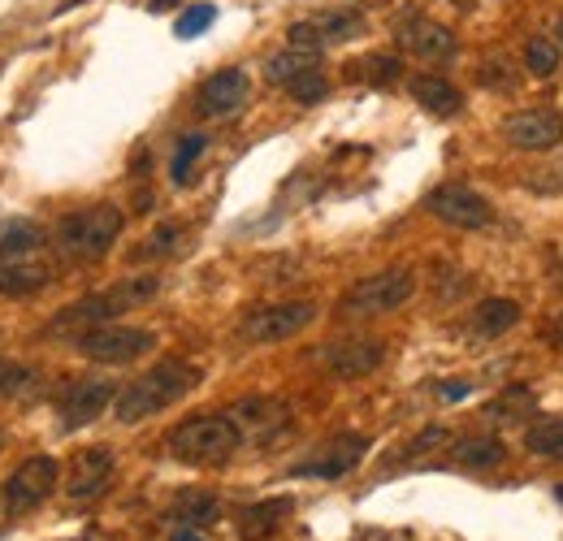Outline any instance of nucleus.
<instances>
[{"instance_id":"22","label":"nucleus","mask_w":563,"mask_h":541,"mask_svg":"<svg viewBox=\"0 0 563 541\" xmlns=\"http://www.w3.org/2000/svg\"><path fill=\"white\" fill-rule=\"evenodd\" d=\"M511 325H520V303H516V299H482V303L473 308V321H468V330H473L477 339H498V334H507Z\"/></svg>"},{"instance_id":"13","label":"nucleus","mask_w":563,"mask_h":541,"mask_svg":"<svg viewBox=\"0 0 563 541\" xmlns=\"http://www.w3.org/2000/svg\"><path fill=\"white\" fill-rule=\"evenodd\" d=\"M118 476V460L109 446H87L78 451V460L70 464V476H66V498L70 503H96Z\"/></svg>"},{"instance_id":"28","label":"nucleus","mask_w":563,"mask_h":541,"mask_svg":"<svg viewBox=\"0 0 563 541\" xmlns=\"http://www.w3.org/2000/svg\"><path fill=\"white\" fill-rule=\"evenodd\" d=\"M352 74L364 78V82H373V87H395L404 66H399V57H390V53H368L364 62H355Z\"/></svg>"},{"instance_id":"17","label":"nucleus","mask_w":563,"mask_h":541,"mask_svg":"<svg viewBox=\"0 0 563 541\" xmlns=\"http://www.w3.org/2000/svg\"><path fill=\"white\" fill-rule=\"evenodd\" d=\"M243 104H247V74L234 66L209 74L196 91V109L205 118H234Z\"/></svg>"},{"instance_id":"20","label":"nucleus","mask_w":563,"mask_h":541,"mask_svg":"<svg viewBox=\"0 0 563 541\" xmlns=\"http://www.w3.org/2000/svg\"><path fill=\"white\" fill-rule=\"evenodd\" d=\"M408 91H412V100L421 104L424 113H433V118H455V113L464 109V96H460L442 74H417V78L408 82Z\"/></svg>"},{"instance_id":"26","label":"nucleus","mask_w":563,"mask_h":541,"mask_svg":"<svg viewBox=\"0 0 563 541\" xmlns=\"http://www.w3.org/2000/svg\"><path fill=\"white\" fill-rule=\"evenodd\" d=\"M205 147H209V135H200V131H191V135L178 139L174 161H169V178H174V187H187V183H191V169H196V161L205 156Z\"/></svg>"},{"instance_id":"16","label":"nucleus","mask_w":563,"mask_h":541,"mask_svg":"<svg viewBox=\"0 0 563 541\" xmlns=\"http://www.w3.org/2000/svg\"><path fill=\"white\" fill-rule=\"evenodd\" d=\"M395 40H399L404 53H412V57H421V62H442V57L455 53V35H451L442 22L421 18V13H408V18L395 26Z\"/></svg>"},{"instance_id":"36","label":"nucleus","mask_w":563,"mask_h":541,"mask_svg":"<svg viewBox=\"0 0 563 541\" xmlns=\"http://www.w3.org/2000/svg\"><path fill=\"white\" fill-rule=\"evenodd\" d=\"M438 395L455 404V399H468V395H473V386H468V382H442V386H438Z\"/></svg>"},{"instance_id":"19","label":"nucleus","mask_w":563,"mask_h":541,"mask_svg":"<svg viewBox=\"0 0 563 541\" xmlns=\"http://www.w3.org/2000/svg\"><path fill=\"white\" fill-rule=\"evenodd\" d=\"M230 416L243 429V438H261V442L286 429V407L278 399H243Z\"/></svg>"},{"instance_id":"3","label":"nucleus","mask_w":563,"mask_h":541,"mask_svg":"<svg viewBox=\"0 0 563 541\" xmlns=\"http://www.w3.org/2000/svg\"><path fill=\"white\" fill-rule=\"evenodd\" d=\"M53 261L44 252V230L35 221H13L0 230V295L26 299L53 281Z\"/></svg>"},{"instance_id":"25","label":"nucleus","mask_w":563,"mask_h":541,"mask_svg":"<svg viewBox=\"0 0 563 541\" xmlns=\"http://www.w3.org/2000/svg\"><path fill=\"white\" fill-rule=\"evenodd\" d=\"M455 464L486 473V468H494V464H503V442H498V438H486V433H477V438H460V442H455Z\"/></svg>"},{"instance_id":"23","label":"nucleus","mask_w":563,"mask_h":541,"mask_svg":"<svg viewBox=\"0 0 563 541\" xmlns=\"http://www.w3.org/2000/svg\"><path fill=\"white\" fill-rule=\"evenodd\" d=\"M217 516H221V503L205 489H183L174 498V511H169V520L187 525V529H209V525H217Z\"/></svg>"},{"instance_id":"41","label":"nucleus","mask_w":563,"mask_h":541,"mask_svg":"<svg viewBox=\"0 0 563 541\" xmlns=\"http://www.w3.org/2000/svg\"><path fill=\"white\" fill-rule=\"evenodd\" d=\"M555 498H560V503H563V485H560V489H555Z\"/></svg>"},{"instance_id":"40","label":"nucleus","mask_w":563,"mask_h":541,"mask_svg":"<svg viewBox=\"0 0 563 541\" xmlns=\"http://www.w3.org/2000/svg\"><path fill=\"white\" fill-rule=\"evenodd\" d=\"M555 35H560V44H563V18H560V26H555Z\"/></svg>"},{"instance_id":"33","label":"nucleus","mask_w":563,"mask_h":541,"mask_svg":"<svg viewBox=\"0 0 563 541\" xmlns=\"http://www.w3.org/2000/svg\"><path fill=\"white\" fill-rule=\"evenodd\" d=\"M178 239H183V230H178V225H161V230H152V234L143 239V247L131 252V261H156V256H169V252L178 247Z\"/></svg>"},{"instance_id":"39","label":"nucleus","mask_w":563,"mask_h":541,"mask_svg":"<svg viewBox=\"0 0 563 541\" xmlns=\"http://www.w3.org/2000/svg\"><path fill=\"white\" fill-rule=\"evenodd\" d=\"M169 4H174V0H152V9H169Z\"/></svg>"},{"instance_id":"30","label":"nucleus","mask_w":563,"mask_h":541,"mask_svg":"<svg viewBox=\"0 0 563 541\" xmlns=\"http://www.w3.org/2000/svg\"><path fill=\"white\" fill-rule=\"evenodd\" d=\"M35 395V373L26 364L0 360V399H31Z\"/></svg>"},{"instance_id":"24","label":"nucleus","mask_w":563,"mask_h":541,"mask_svg":"<svg viewBox=\"0 0 563 541\" xmlns=\"http://www.w3.org/2000/svg\"><path fill=\"white\" fill-rule=\"evenodd\" d=\"M321 66V53L317 48H299V44H286L282 53L269 57V66H265V78L274 82V87H286L295 74H303V69H317Z\"/></svg>"},{"instance_id":"8","label":"nucleus","mask_w":563,"mask_h":541,"mask_svg":"<svg viewBox=\"0 0 563 541\" xmlns=\"http://www.w3.org/2000/svg\"><path fill=\"white\" fill-rule=\"evenodd\" d=\"M74 351L82 360H96V364H131V360H143L152 346H156V334L152 330H140V325H96V330H82L74 334Z\"/></svg>"},{"instance_id":"10","label":"nucleus","mask_w":563,"mask_h":541,"mask_svg":"<svg viewBox=\"0 0 563 541\" xmlns=\"http://www.w3.org/2000/svg\"><path fill=\"white\" fill-rule=\"evenodd\" d=\"M424 212L438 217L442 225H455V230H486L494 221V208L486 196H477L473 187H460V183H442L424 196Z\"/></svg>"},{"instance_id":"11","label":"nucleus","mask_w":563,"mask_h":541,"mask_svg":"<svg viewBox=\"0 0 563 541\" xmlns=\"http://www.w3.org/2000/svg\"><path fill=\"white\" fill-rule=\"evenodd\" d=\"M118 399V390H113V382H104V377H70L62 390H57V416H62V429L74 433V429H82V424H91V420H100L104 416V407Z\"/></svg>"},{"instance_id":"34","label":"nucleus","mask_w":563,"mask_h":541,"mask_svg":"<svg viewBox=\"0 0 563 541\" xmlns=\"http://www.w3.org/2000/svg\"><path fill=\"white\" fill-rule=\"evenodd\" d=\"M212 22H217V9L212 4H191L183 18H178V26H174V35L178 40H196V35H205Z\"/></svg>"},{"instance_id":"7","label":"nucleus","mask_w":563,"mask_h":541,"mask_svg":"<svg viewBox=\"0 0 563 541\" xmlns=\"http://www.w3.org/2000/svg\"><path fill=\"white\" fill-rule=\"evenodd\" d=\"M57 485H62V464L53 455H31V460H22L13 473L4 476V485H0V511L9 520H18V516L44 507Z\"/></svg>"},{"instance_id":"38","label":"nucleus","mask_w":563,"mask_h":541,"mask_svg":"<svg viewBox=\"0 0 563 541\" xmlns=\"http://www.w3.org/2000/svg\"><path fill=\"white\" fill-rule=\"evenodd\" d=\"M547 334H551V342H555V346H563V312L551 321V330H547Z\"/></svg>"},{"instance_id":"14","label":"nucleus","mask_w":563,"mask_h":541,"mask_svg":"<svg viewBox=\"0 0 563 541\" xmlns=\"http://www.w3.org/2000/svg\"><path fill=\"white\" fill-rule=\"evenodd\" d=\"M364 451H368V438H364V433H339V438H330V442L321 446V455H317V460H303V464H295V468H290V476L339 481V476H347L352 468H360Z\"/></svg>"},{"instance_id":"2","label":"nucleus","mask_w":563,"mask_h":541,"mask_svg":"<svg viewBox=\"0 0 563 541\" xmlns=\"http://www.w3.org/2000/svg\"><path fill=\"white\" fill-rule=\"evenodd\" d=\"M196 386H200V368L196 364H187V360H161V364H152L147 373H140L135 382H126L118 390L113 411H118L122 424H140L147 416L174 407L178 399H187Z\"/></svg>"},{"instance_id":"18","label":"nucleus","mask_w":563,"mask_h":541,"mask_svg":"<svg viewBox=\"0 0 563 541\" xmlns=\"http://www.w3.org/2000/svg\"><path fill=\"white\" fill-rule=\"evenodd\" d=\"M382 360H386V342L382 339H347L321 346V364L334 377H364V373L382 368Z\"/></svg>"},{"instance_id":"29","label":"nucleus","mask_w":563,"mask_h":541,"mask_svg":"<svg viewBox=\"0 0 563 541\" xmlns=\"http://www.w3.org/2000/svg\"><path fill=\"white\" fill-rule=\"evenodd\" d=\"M525 69L538 74V78H551L560 69V44L547 40V35H533L529 48H525Z\"/></svg>"},{"instance_id":"31","label":"nucleus","mask_w":563,"mask_h":541,"mask_svg":"<svg viewBox=\"0 0 563 541\" xmlns=\"http://www.w3.org/2000/svg\"><path fill=\"white\" fill-rule=\"evenodd\" d=\"M520 411H525V416H533V390H525V386L503 390V395L486 407V416H490V420H520Z\"/></svg>"},{"instance_id":"37","label":"nucleus","mask_w":563,"mask_h":541,"mask_svg":"<svg viewBox=\"0 0 563 541\" xmlns=\"http://www.w3.org/2000/svg\"><path fill=\"white\" fill-rule=\"evenodd\" d=\"M169 541H205V538H200V529H187V525H178Z\"/></svg>"},{"instance_id":"35","label":"nucleus","mask_w":563,"mask_h":541,"mask_svg":"<svg viewBox=\"0 0 563 541\" xmlns=\"http://www.w3.org/2000/svg\"><path fill=\"white\" fill-rule=\"evenodd\" d=\"M525 187H529V191H538V196H560L563 191V161L547 165V169H529Z\"/></svg>"},{"instance_id":"5","label":"nucleus","mask_w":563,"mask_h":541,"mask_svg":"<svg viewBox=\"0 0 563 541\" xmlns=\"http://www.w3.org/2000/svg\"><path fill=\"white\" fill-rule=\"evenodd\" d=\"M122 225H126V217H122L118 203L78 208L70 217H62V225H57V252L70 265H96V261H104L113 252Z\"/></svg>"},{"instance_id":"42","label":"nucleus","mask_w":563,"mask_h":541,"mask_svg":"<svg viewBox=\"0 0 563 541\" xmlns=\"http://www.w3.org/2000/svg\"><path fill=\"white\" fill-rule=\"evenodd\" d=\"M0 446H4V433H0Z\"/></svg>"},{"instance_id":"27","label":"nucleus","mask_w":563,"mask_h":541,"mask_svg":"<svg viewBox=\"0 0 563 541\" xmlns=\"http://www.w3.org/2000/svg\"><path fill=\"white\" fill-rule=\"evenodd\" d=\"M525 446H529L533 455H547V460H563V416L529 424V429H525Z\"/></svg>"},{"instance_id":"9","label":"nucleus","mask_w":563,"mask_h":541,"mask_svg":"<svg viewBox=\"0 0 563 541\" xmlns=\"http://www.w3.org/2000/svg\"><path fill=\"white\" fill-rule=\"evenodd\" d=\"M312 321H317V303H308V299L274 303V308L247 312L243 325H239V339L256 342V346H265V342H286V339H295V334H303Z\"/></svg>"},{"instance_id":"12","label":"nucleus","mask_w":563,"mask_h":541,"mask_svg":"<svg viewBox=\"0 0 563 541\" xmlns=\"http://www.w3.org/2000/svg\"><path fill=\"white\" fill-rule=\"evenodd\" d=\"M503 139L516 152H551L563 143V118L555 109H520L503 118Z\"/></svg>"},{"instance_id":"4","label":"nucleus","mask_w":563,"mask_h":541,"mask_svg":"<svg viewBox=\"0 0 563 541\" xmlns=\"http://www.w3.org/2000/svg\"><path fill=\"white\" fill-rule=\"evenodd\" d=\"M239 446H243V429L234 424V416H221V411L191 416V420L174 424L165 438V451L191 468H217V464L234 460Z\"/></svg>"},{"instance_id":"32","label":"nucleus","mask_w":563,"mask_h":541,"mask_svg":"<svg viewBox=\"0 0 563 541\" xmlns=\"http://www.w3.org/2000/svg\"><path fill=\"white\" fill-rule=\"evenodd\" d=\"M286 91H290V100H295V104H317V100H325L330 82H325V74H321V66H317V69L295 74V78L286 82Z\"/></svg>"},{"instance_id":"15","label":"nucleus","mask_w":563,"mask_h":541,"mask_svg":"<svg viewBox=\"0 0 563 541\" xmlns=\"http://www.w3.org/2000/svg\"><path fill=\"white\" fill-rule=\"evenodd\" d=\"M360 26H364V18H360L355 9H334V13H321V18H303V22H295V26L286 31V40L299 44V48H317V53H321L325 44L355 40Z\"/></svg>"},{"instance_id":"6","label":"nucleus","mask_w":563,"mask_h":541,"mask_svg":"<svg viewBox=\"0 0 563 541\" xmlns=\"http://www.w3.org/2000/svg\"><path fill=\"white\" fill-rule=\"evenodd\" d=\"M417 295V273L412 269H382L373 277H360L355 286L343 290L339 299V317L360 321V317H386L395 308H404Z\"/></svg>"},{"instance_id":"1","label":"nucleus","mask_w":563,"mask_h":541,"mask_svg":"<svg viewBox=\"0 0 563 541\" xmlns=\"http://www.w3.org/2000/svg\"><path fill=\"white\" fill-rule=\"evenodd\" d=\"M156 295H161V277H156V273L122 277V281L109 286V290H96V295H87V299L66 303V308L48 321V334H53V339H74V334H82V330H96V325L118 321L122 312H131V308H140V303H152Z\"/></svg>"},{"instance_id":"21","label":"nucleus","mask_w":563,"mask_h":541,"mask_svg":"<svg viewBox=\"0 0 563 541\" xmlns=\"http://www.w3.org/2000/svg\"><path fill=\"white\" fill-rule=\"evenodd\" d=\"M290 511H295V498H269V503H256V507H247V511H243L239 533H243V541H269L282 529V516H290Z\"/></svg>"}]
</instances>
